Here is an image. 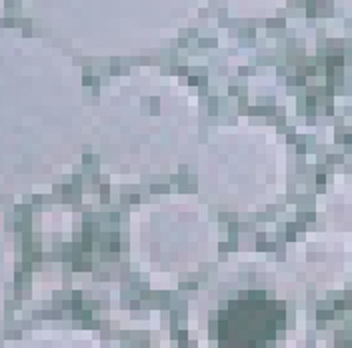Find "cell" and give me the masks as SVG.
<instances>
[{
	"instance_id": "6da1fadb",
	"label": "cell",
	"mask_w": 352,
	"mask_h": 348,
	"mask_svg": "<svg viewBox=\"0 0 352 348\" xmlns=\"http://www.w3.org/2000/svg\"><path fill=\"white\" fill-rule=\"evenodd\" d=\"M224 323H244V330L232 338V340H239L236 345H242V347L258 345V340L266 334V328L270 327L264 314V308H261L256 303H242L241 308H236V305H230Z\"/></svg>"
}]
</instances>
